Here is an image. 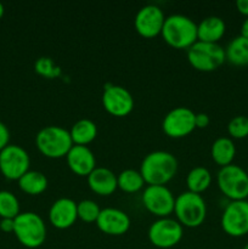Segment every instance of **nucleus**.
I'll return each instance as SVG.
<instances>
[{"label": "nucleus", "mask_w": 248, "mask_h": 249, "mask_svg": "<svg viewBox=\"0 0 248 249\" xmlns=\"http://www.w3.org/2000/svg\"><path fill=\"white\" fill-rule=\"evenodd\" d=\"M10 131L7 126L2 122H0V151L9 145Z\"/></svg>", "instance_id": "nucleus-30"}, {"label": "nucleus", "mask_w": 248, "mask_h": 249, "mask_svg": "<svg viewBox=\"0 0 248 249\" xmlns=\"http://www.w3.org/2000/svg\"><path fill=\"white\" fill-rule=\"evenodd\" d=\"M77 212L78 219L84 223H96L101 209L96 202L91 199H83L79 203H77Z\"/></svg>", "instance_id": "nucleus-27"}, {"label": "nucleus", "mask_w": 248, "mask_h": 249, "mask_svg": "<svg viewBox=\"0 0 248 249\" xmlns=\"http://www.w3.org/2000/svg\"><path fill=\"white\" fill-rule=\"evenodd\" d=\"M195 113L187 107H175L165 114L162 123V129L168 136L180 139L187 136L196 129Z\"/></svg>", "instance_id": "nucleus-12"}, {"label": "nucleus", "mask_w": 248, "mask_h": 249, "mask_svg": "<svg viewBox=\"0 0 248 249\" xmlns=\"http://www.w3.org/2000/svg\"><path fill=\"white\" fill-rule=\"evenodd\" d=\"M184 230L177 220L170 218H159L148 229V240L155 247L168 249L177 246L181 241Z\"/></svg>", "instance_id": "nucleus-9"}, {"label": "nucleus", "mask_w": 248, "mask_h": 249, "mask_svg": "<svg viewBox=\"0 0 248 249\" xmlns=\"http://www.w3.org/2000/svg\"><path fill=\"white\" fill-rule=\"evenodd\" d=\"M102 105L109 114L125 117L133 111L134 97L128 89L121 85L107 84L102 94Z\"/></svg>", "instance_id": "nucleus-13"}, {"label": "nucleus", "mask_w": 248, "mask_h": 249, "mask_svg": "<svg viewBox=\"0 0 248 249\" xmlns=\"http://www.w3.org/2000/svg\"><path fill=\"white\" fill-rule=\"evenodd\" d=\"M165 17L162 10L156 5H145L138 11L135 17V28L140 36L153 38L160 34Z\"/></svg>", "instance_id": "nucleus-14"}, {"label": "nucleus", "mask_w": 248, "mask_h": 249, "mask_svg": "<svg viewBox=\"0 0 248 249\" xmlns=\"http://www.w3.org/2000/svg\"><path fill=\"white\" fill-rule=\"evenodd\" d=\"M212 184V174L207 168L196 167L189 172L186 177V185L190 192L201 195Z\"/></svg>", "instance_id": "nucleus-24"}, {"label": "nucleus", "mask_w": 248, "mask_h": 249, "mask_svg": "<svg viewBox=\"0 0 248 249\" xmlns=\"http://www.w3.org/2000/svg\"><path fill=\"white\" fill-rule=\"evenodd\" d=\"M209 116L207 113H196V117H195V125L196 128L204 129L209 125Z\"/></svg>", "instance_id": "nucleus-31"}, {"label": "nucleus", "mask_w": 248, "mask_h": 249, "mask_svg": "<svg viewBox=\"0 0 248 249\" xmlns=\"http://www.w3.org/2000/svg\"><path fill=\"white\" fill-rule=\"evenodd\" d=\"M174 213L177 221L186 228H198L207 216V206L201 195L182 192L175 198Z\"/></svg>", "instance_id": "nucleus-5"}, {"label": "nucleus", "mask_w": 248, "mask_h": 249, "mask_svg": "<svg viewBox=\"0 0 248 249\" xmlns=\"http://www.w3.org/2000/svg\"><path fill=\"white\" fill-rule=\"evenodd\" d=\"M70 169L79 177H88L96 168V160L88 146L73 145L66 156Z\"/></svg>", "instance_id": "nucleus-17"}, {"label": "nucleus", "mask_w": 248, "mask_h": 249, "mask_svg": "<svg viewBox=\"0 0 248 249\" xmlns=\"http://www.w3.org/2000/svg\"><path fill=\"white\" fill-rule=\"evenodd\" d=\"M117 182H118V189L126 194H135V192L140 191L145 185V180H143L140 170L138 172L134 169H125L119 173V175L117 177Z\"/></svg>", "instance_id": "nucleus-25"}, {"label": "nucleus", "mask_w": 248, "mask_h": 249, "mask_svg": "<svg viewBox=\"0 0 248 249\" xmlns=\"http://www.w3.org/2000/svg\"><path fill=\"white\" fill-rule=\"evenodd\" d=\"M88 184L91 191L99 196H109L118 189L117 175L104 167H96L88 175Z\"/></svg>", "instance_id": "nucleus-18"}, {"label": "nucleus", "mask_w": 248, "mask_h": 249, "mask_svg": "<svg viewBox=\"0 0 248 249\" xmlns=\"http://www.w3.org/2000/svg\"><path fill=\"white\" fill-rule=\"evenodd\" d=\"M19 214L17 197L10 191H0V216L1 219H15Z\"/></svg>", "instance_id": "nucleus-26"}, {"label": "nucleus", "mask_w": 248, "mask_h": 249, "mask_svg": "<svg viewBox=\"0 0 248 249\" xmlns=\"http://www.w3.org/2000/svg\"><path fill=\"white\" fill-rule=\"evenodd\" d=\"M0 229L4 232H14L15 219H1V221H0Z\"/></svg>", "instance_id": "nucleus-32"}, {"label": "nucleus", "mask_w": 248, "mask_h": 249, "mask_svg": "<svg viewBox=\"0 0 248 249\" xmlns=\"http://www.w3.org/2000/svg\"><path fill=\"white\" fill-rule=\"evenodd\" d=\"M165 43L175 49H189L197 38V24L185 15L175 14L165 17L162 32Z\"/></svg>", "instance_id": "nucleus-2"}, {"label": "nucleus", "mask_w": 248, "mask_h": 249, "mask_svg": "<svg viewBox=\"0 0 248 249\" xmlns=\"http://www.w3.org/2000/svg\"><path fill=\"white\" fill-rule=\"evenodd\" d=\"M96 225L106 235L122 236L130 228V218L121 209L105 208L100 212Z\"/></svg>", "instance_id": "nucleus-15"}, {"label": "nucleus", "mask_w": 248, "mask_h": 249, "mask_svg": "<svg viewBox=\"0 0 248 249\" xmlns=\"http://www.w3.org/2000/svg\"><path fill=\"white\" fill-rule=\"evenodd\" d=\"M220 191L231 201H245L248 198L247 170L236 164L220 168L216 175Z\"/></svg>", "instance_id": "nucleus-7"}, {"label": "nucleus", "mask_w": 248, "mask_h": 249, "mask_svg": "<svg viewBox=\"0 0 248 249\" xmlns=\"http://www.w3.org/2000/svg\"><path fill=\"white\" fill-rule=\"evenodd\" d=\"M177 172V160L167 151H153L141 162L140 173L145 184L165 185Z\"/></svg>", "instance_id": "nucleus-1"}, {"label": "nucleus", "mask_w": 248, "mask_h": 249, "mask_svg": "<svg viewBox=\"0 0 248 249\" xmlns=\"http://www.w3.org/2000/svg\"><path fill=\"white\" fill-rule=\"evenodd\" d=\"M14 233L22 246L31 249L38 248L46 240V226L40 215L33 212H24L15 218Z\"/></svg>", "instance_id": "nucleus-3"}, {"label": "nucleus", "mask_w": 248, "mask_h": 249, "mask_svg": "<svg viewBox=\"0 0 248 249\" xmlns=\"http://www.w3.org/2000/svg\"><path fill=\"white\" fill-rule=\"evenodd\" d=\"M34 70L38 73L39 75L44 78H48V79H53V78L60 77L61 74V68L58 66L55 65L53 60L50 57H39L35 61V65H34Z\"/></svg>", "instance_id": "nucleus-28"}, {"label": "nucleus", "mask_w": 248, "mask_h": 249, "mask_svg": "<svg viewBox=\"0 0 248 249\" xmlns=\"http://www.w3.org/2000/svg\"><path fill=\"white\" fill-rule=\"evenodd\" d=\"M4 11H5V10H4V5H2L1 2H0V18H1V17L4 16Z\"/></svg>", "instance_id": "nucleus-35"}, {"label": "nucleus", "mask_w": 248, "mask_h": 249, "mask_svg": "<svg viewBox=\"0 0 248 249\" xmlns=\"http://www.w3.org/2000/svg\"><path fill=\"white\" fill-rule=\"evenodd\" d=\"M241 36L248 39V17L243 21L242 26H241Z\"/></svg>", "instance_id": "nucleus-34"}, {"label": "nucleus", "mask_w": 248, "mask_h": 249, "mask_svg": "<svg viewBox=\"0 0 248 249\" xmlns=\"http://www.w3.org/2000/svg\"><path fill=\"white\" fill-rule=\"evenodd\" d=\"M226 24L223 18L218 16H208L197 24V38L199 41L218 43L224 36Z\"/></svg>", "instance_id": "nucleus-19"}, {"label": "nucleus", "mask_w": 248, "mask_h": 249, "mask_svg": "<svg viewBox=\"0 0 248 249\" xmlns=\"http://www.w3.org/2000/svg\"><path fill=\"white\" fill-rule=\"evenodd\" d=\"M35 143L38 150L49 158L66 157L73 146L70 130L58 125H49L39 130Z\"/></svg>", "instance_id": "nucleus-4"}, {"label": "nucleus", "mask_w": 248, "mask_h": 249, "mask_svg": "<svg viewBox=\"0 0 248 249\" xmlns=\"http://www.w3.org/2000/svg\"><path fill=\"white\" fill-rule=\"evenodd\" d=\"M73 145L87 146L92 142L97 136V126L90 119H79L72 125L70 130Z\"/></svg>", "instance_id": "nucleus-21"}, {"label": "nucleus", "mask_w": 248, "mask_h": 249, "mask_svg": "<svg viewBox=\"0 0 248 249\" xmlns=\"http://www.w3.org/2000/svg\"><path fill=\"white\" fill-rule=\"evenodd\" d=\"M236 7H237L240 14L248 17V0H237L236 1Z\"/></svg>", "instance_id": "nucleus-33"}, {"label": "nucleus", "mask_w": 248, "mask_h": 249, "mask_svg": "<svg viewBox=\"0 0 248 249\" xmlns=\"http://www.w3.org/2000/svg\"><path fill=\"white\" fill-rule=\"evenodd\" d=\"M247 174H248V167H247Z\"/></svg>", "instance_id": "nucleus-37"}, {"label": "nucleus", "mask_w": 248, "mask_h": 249, "mask_svg": "<svg viewBox=\"0 0 248 249\" xmlns=\"http://www.w3.org/2000/svg\"><path fill=\"white\" fill-rule=\"evenodd\" d=\"M221 228L231 237L248 233V201H231L221 215Z\"/></svg>", "instance_id": "nucleus-10"}, {"label": "nucleus", "mask_w": 248, "mask_h": 249, "mask_svg": "<svg viewBox=\"0 0 248 249\" xmlns=\"http://www.w3.org/2000/svg\"><path fill=\"white\" fill-rule=\"evenodd\" d=\"M19 189L27 195L36 196L48 189V179L45 175L36 170H28L18 179Z\"/></svg>", "instance_id": "nucleus-23"}, {"label": "nucleus", "mask_w": 248, "mask_h": 249, "mask_svg": "<svg viewBox=\"0 0 248 249\" xmlns=\"http://www.w3.org/2000/svg\"><path fill=\"white\" fill-rule=\"evenodd\" d=\"M212 158L221 168L232 164L236 156V147L230 138H219L213 142L211 148Z\"/></svg>", "instance_id": "nucleus-20"}, {"label": "nucleus", "mask_w": 248, "mask_h": 249, "mask_svg": "<svg viewBox=\"0 0 248 249\" xmlns=\"http://www.w3.org/2000/svg\"><path fill=\"white\" fill-rule=\"evenodd\" d=\"M226 61L237 67L248 66V39L242 36L233 38L225 49Z\"/></svg>", "instance_id": "nucleus-22"}, {"label": "nucleus", "mask_w": 248, "mask_h": 249, "mask_svg": "<svg viewBox=\"0 0 248 249\" xmlns=\"http://www.w3.org/2000/svg\"><path fill=\"white\" fill-rule=\"evenodd\" d=\"M228 131L231 138L245 139L248 136V117L236 116L229 122Z\"/></svg>", "instance_id": "nucleus-29"}, {"label": "nucleus", "mask_w": 248, "mask_h": 249, "mask_svg": "<svg viewBox=\"0 0 248 249\" xmlns=\"http://www.w3.org/2000/svg\"><path fill=\"white\" fill-rule=\"evenodd\" d=\"M31 160L23 147L18 145H7L0 151V172L6 179L18 180L29 170Z\"/></svg>", "instance_id": "nucleus-8"}, {"label": "nucleus", "mask_w": 248, "mask_h": 249, "mask_svg": "<svg viewBox=\"0 0 248 249\" xmlns=\"http://www.w3.org/2000/svg\"><path fill=\"white\" fill-rule=\"evenodd\" d=\"M77 219V203L71 198H58L53 202L49 211V220L51 225L60 230L73 226Z\"/></svg>", "instance_id": "nucleus-16"}, {"label": "nucleus", "mask_w": 248, "mask_h": 249, "mask_svg": "<svg viewBox=\"0 0 248 249\" xmlns=\"http://www.w3.org/2000/svg\"><path fill=\"white\" fill-rule=\"evenodd\" d=\"M243 249H248V243L245 246V247H243Z\"/></svg>", "instance_id": "nucleus-36"}, {"label": "nucleus", "mask_w": 248, "mask_h": 249, "mask_svg": "<svg viewBox=\"0 0 248 249\" xmlns=\"http://www.w3.org/2000/svg\"><path fill=\"white\" fill-rule=\"evenodd\" d=\"M190 65L201 72L215 71L226 61L225 49L218 43H206L197 40L187 49Z\"/></svg>", "instance_id": "nucleus-6"}, {"label": "nucleus", "mask_w": 248, "mask_h": 249, "mask_svg": "<svg viewBox=\"0 0 248 249\" xmlns=\"http://www.w3.org/2000/svg\"><path fill=\"white\" fill-rule=\"evenodd\" d=\"M142 203L153 215L168 218L174 212L175 197L165 185H148L143 190Z\"/></svg>", "instance_id": "nucleus-11"}]
</instances>
